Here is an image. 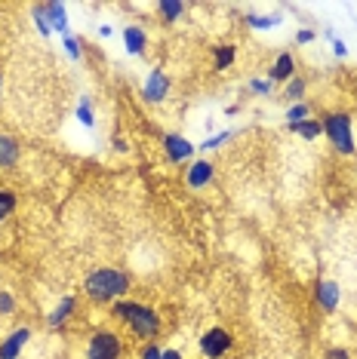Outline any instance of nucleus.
<instances>
[{
	"instance_id": "obj_20",
	"label": "nucleus",
	"mask_w": 357,
	"mask_h": 359,
	"mask_svg": "<svg viewBox=\"0 0 357 359\" xmlns=\"http://www.w3.org/2000/svg\"><path fill=\"white\" fill-rule=\"evenodd\" d=\"M246 25H250L253 31H268V28H274V25H281V15H246Z\"/></svg>"
},
{
	"instance_id": "obj_25",
	"label": "nucleus",
	"mask_w": 357,
	"mask_h": 359,
	"mask_svg": "<svg viewBox=\"0 0 357 359\" xmlns=\"http://www.w3.org/2000/svg\"><path fill=\"white\" fill-rule=\"evenodd\" d=\"M15 310V295L10 288H0V316H13Z\"/></svg>"
},
{
	"instance_id": "obj_23",
	"label": "nucleus",
	"mask_w": 357,
	"mask_h": 359,
	"mask_svg": "<svg viewBox=\"0 0 357 359\" xmlns=\"http://www.w3.org/2000/svg\"><path fill=\"white\" fill-rule=\"evenodd\" d=\"M231 138H234V132L225 129V132H216L213 138H206V142H204V145H197V147H200V151H216V147H222L225 142H231Z\"/></svg>"
},
{
	"instance_id": "obj_15",
	"label": "nucleus",
	"mask_w": 357,
	"mask_h": 359,
	"mask_svg": "<svg viewBox=\"0 0 357 359\" xmlns=\"http://www.w3.org/2000/svg\"><path fill=\"white\" fill-rule=\"evenodd\" d=\"M15 163H19V142L0 132V169H15Z\"/></svg>"
},
{
	"instance_id": "obj_17",
	"label": "nucleus",
	"mask_w": 357,
	"mask_h": 359,
	"mask_svg": "<svg viewBox=\"0 0 357 359\" xmlns=\"http://www.w3.org/2000/svg\"><path fill=\"white\" fill-rule=\"evenodd\" d=\"M15 203H19L15 191H10V187H0V224H4L6 218L15 212Z\"/></svg>"
},
{
	"instance_id": "obj_16",
	"label": "nucleus",
	"mask_w": 357,
	"mask_h": 359,
	"mask_svg": "<svg viewBox=\"0 0 357 359\" xmlns=\"http://www.w3.org/2000/svg\"><path fill=\"white\" fill-rule=\"evenodd\" d=\"M182 13H185L182 0H160V3H158V15L164 19V25H173V22H178V19H182Z\"/></svg>"
},
{
	"instance_id": "obj_14",
	"label": "nucleus",
	"mask_w": 357,
	"mask_h": 359,
	"mask_svg": "<svg viewBox=\"0 0 357 359\" xmlns=\"http://www.w3.org/2000/svg\"><path fill=\"white\" fill-rule=\"evenodd\" d=\"M123 43H127L130 56H142L145 46H148V34H145L139 25H127L123 28Z\"/></svg>"
},
{
	"instance_id": "obj_6",
	"label": "nucleus",
	"mask_w": 357,
	"mask_h": 359,
	"mask_svg": "<svg viewBox=\"0 0 357 359\" xmlns=\"http://www.w3.org/2000/svg\"><path fill=\"white\" fill-rule=\"evenodd\" d=\"M142 96H145V101H151V105H160V101L169 96V77L160 71V68H154V71L148 74Z\"/></svg>"
},
{
	"instance_id": "obj_32",
	"label": "nucleus",
	"mask_w": 357,
	"mask_h": 359,
	"mask_svg": "<svg viewBox=\"0 0 357 359\" xmlns=\"http://www.w3.org/2000/svg\"><path fill=\"white\" fill-rule=\"evenodd\" d=\"M332 52H336L339 59H345V56H348V46H345L342 41H332Z\"/></svg>"
},
{
	"instance_id": "obj_5",
	"label": "nucleus",
	"mask_w": 357,
	"mask_h": 359,
	"mask_svg": "<svg viewBox=\"0 0 357 359\" xmlns=\"http://www.w3.org/2000/svg\"><path fill=\"white\" fill-rule=\"evenodd\" d=\"M231 344H234L231 332L222 329V325H213V329H206L204 335H200L197 350H200V356L204 359H222L231 350Z\"/></svg>"
},
{
	"instance_id": "obj_33",
	"label": "nucleus",
	"mask_w": 357,
	"mask_h": 359,
	"mask_svg": "<svg viewBox=\"0 0 357 359\" xmlns=\"http://www.w3.org/2000/svg\"><path fill=\"white\" fill-rule=\"evenodd\" d=\"M164 359H182V353L178 350H164Z\"/></svg>"
},
{
	"instance_id": "obj_7",
	"label": "nucleus",
	"mask_w": 357,
	"mask_h": 359,
	"mask_svg": "<svg viewBox=\"0 0 357 359\" xmlns=\"http://www.w3.org/2000/svg\"><path fill=\"white\" fill-rule=\"evenodd\" d=\"M194 147L185 135H178V132H169V135H164V151H167V160L169 163H185L194 154Z\"/></svg>"
},
{
	"instance_id": "obj_27",
	"label": "nucleus",
	"mask_w": 357,
	"mask_h": 359,
	"mask_svg": "<svg viewBox=\"0 0 357 359\" xmlns=\"http://www.w3.org/2000/svg\"><path fill=\"white\" fill-rule=\"evenodd\" d=\"M65 52H68V59H74V61H80V56H83L80 43H77L71 34H65Z\"/></svg>"
},
{
	"instance_id": "obj_21",
	"label": "nucleus",
	"mask_w": 357,
	"mask_h": 359,
	"mask_svg": "<svg viewBox=\"0 0 357 359\" xmlns=\"http://www.w3.org/2000/svg\"><path fill=\"white\" fill-rule=\"evenodd\" d=\"M293 132H299V135L302 138H308V142H314V138L317 135H321V123H317V120H302V123H293V126H290Z\"/></svg>"
},
{
	"instance_id": "obj_1",
	"label": "nucleus",
	"mask_w": 357,
	"mask_h": 359,
	"mask_svg": "<svg viewBox=\"0 0 357 359\" xmlns=\"http://www.w3.org/2000/svg\"><path fill=\"white\" fill-rule=\"evenodd\" d=\"M130 286H133L130 273H123L118 268H96L83 279V295L96 304H111V301H120L130 292Z\"/></svg>"
},
{
	"instance_id": "obj_29",
	"label": "nucleus",
	"mask_w": 357,
	"mask_h": 359,
	"mask_svg": "<svg viewBox=\"0 0 357 359\" xmlns=\"http://www.w3.org/2000/svg\"><path fill=\"white\" fill-rule=\"evenodd\" d=\"M142 359H164V350H160V347L151 341V344L142 347Z\"/></svg>"
},
{
	"instance_id": "obj_2",
	"label": "nucleus",
	"mask_w": 357,
	"mask_h": 359,
	"mask_svg": "<svg viewBox=\"0 0 357 359\" xmlns=\"http://www.w3.org/2000/svg\"><path fill=\"white\" fill-rule=\"evenodd\" d=\"M111 314L118 316L120 323L136 335V338H142V341H151V338H158V335H160V316H158V310L145 307V304H139V301H114Z\"/></svg>"
},
{
	"instance_id": "obj_8",
	"label": "nucleus",
	"mask_w": 357,
	"mask_h": 359,
	"mask_svg": "<svg viewBox=\"0 0 357 359\" xmlns=\"http://www.w3.org/2000/svg\"><path fill=\"white\" fill-rule=\"evenodd\" d=\"M216 169L209 160H194L188 169H185V184L191 187V191H200V187H206L209 182H213Z\"/></svg>"
},
{
	"instance_id": "obj_11",
	"label": "nucleus",
	"mask_w": 357,
	"mask_h": 359,
	"mask_svg": "<svg viewBox=\"0 0 357 359\" xmlns=\"http://www.w3.org/2000/svg\"><path fill=\"white\" fill-rule=\"evenodd\" d=\"M41 13H43V19H46V28L50 31H56V34H68V10H65V3H41Z\"/></svg>"
},
{
	"instance_id": "obj_34",
	"label": "nucleus",
	"mask_w": 357,
	"mask_h": 359,
	"mask_svg": "<svg viewBox=\"0 0 357 359\" xmlns=\"http://www.w3.org/2000/svg\"><path fill=\"white\" fill-rule=\"evenodd\" d=\"M99 34H102V37H111L114 28H111V25H102V28H99Z\"/></svg>"
},
{
	"instance_id": "obj_28",
	"label": "nucleus",
	"mask_w": 357,
	"mask_h": 359,
	"mask_svg": "<svg viewBox=\"0 0 357 359\" xmlns=\"http://www.w3.org/2000/svg\"><path fill=\"white\" fill-rule=\"evenodd\" d=\"M31 15H34V25H37V31H41V34H43V37H50V34H52V31H50V28H46V19H43V13H41V3H37V6H34V10H31Z\"/></svg>"
},
{
	"instance_id": "obj_26",
	"label": "nucleus",
	"mask_w": 357,
	"mask_h": 359,
	"mask_svg": "<svg viewBox=\"0 0 357 359\" xmlns=\"http://www.w3.org/2000/svg\"><path fill=\"white\" fill-rule=\"evenodd\" d=\"M250 89L255 92V96H271V89H274V83H271L268 77H265V80H259V77H255V80H250Z\"/></svg>"
},
{
	"instance_id": "obj_3",
	"label": "nucleus",
	"mask_w": 357,
	"mask_h": 359,
	"mask_svg": "<svg viewBox=\"0 0 357 359\" xmlns=\"http://www.w3.org/2000/svg\"><path fill=\"white\" fill-rule=\"evenodd\" d=\"M321 129L327 132L330 145L336 147L339 154L351 157V154L357 151V145H354V123H351V117H348V114H327L321 120Z\"/></svg>"
},
{
	"instance_id": "obj_31",
	"label": "nucleus",
	"mask_w": 357,
	"mask_h": 359,
	"mask_svg": "<svg viewBox=\"0 0 357 359\" xmlns=\"http://www.w3.org/2000/svg\"><path fill=\"white\" fill-rule=\"evenodd\" d=\"M327 359H351V356H348V350H342V347H330Z\"/></svg>"
},
{
	"instance_id": "obj_13",
	"label": "nucleus",
	"mask_w": 357,
	"mask_h": 359,
	"mask_svg": "<svg viewBox=\"0 0 357 359\" xmlns=\"http://www.w3.org/2000/svg\"><path fill=\"white\" fill-rule=\"evenodd\" d=\"M293 77H296V59H293V52H281V56L274 59V65H271L268 80L271 83H290Z\"/></svg>"
},
{
	"instance_id": "obj_24",
	"label": "nucleus",
	"mask_w": 357,
	"mask_h": 359,
	"mask_svg": "<svg viewBox=\"0 0 357 359\" xmlns=\"http://www.w3.org/2000/svg\"><path fill=\"white\" fill-rule=\"evenodd\" d=\"M308 114H312V108H308L305 101H299V105H290V111H286V120H290V126H293V123L308 120Z\"/></svg>"
},
{
	"instance_id": "obj_9",
	"label": "nucleus",
	"mask_w": 357,
	"mask_h": 359,
	"mask_svg": "<svg viewBox=\"0 0 357 359\" xmlns=\"http://www.w3.org/2000/svg\"><path fill=\"white\" fill-rule=\"evenodd\" d=\"M31 335H34V332H31L28 325H22V329L10 332L4 341H0V359H15V356L22 353V347L31 341Z\"/></svg>"
},
{
	"instance_id": "obj_35",
	"label": "nucleus",
	"mask_w": 357,
	"mask_h": 359,
	"mask_svg": "<svg viewBox=\"0 0 357 359\" xmlns=\"http://www.w3.org/2000/svg\"><path fill=\"white\" fill-rule=\"evenodd\" d=\"M0 83H4V77H0ZM0 96H4V92H0Z\"/></svg>"
},
{
	"instance_id": "obj_22",
	"label": "nucleus",
	"mask_w": 357,
	"mask_h": 359,
	"mask_svg": "<svg viewBox=\"0 0 357 359\" xmlns=\"http://www.w3.org/2000/svg\"><path fill=\"white\" fill-rule=\"evenodd\" d=\"M77 120H80L87 129L96 126V114H92V101H90L87 96H80V105H77Z\"/></svg>"
},
{
	"instance_id": "obj_10",
	"label": "nucleus",
	"mask_w": 357,
	"mask_h": 359,
	"mask_svg": "<svg viewBox=\"0 0 357 359\" xmlns=\"http://www.w3.org/2000/svg\"><path fill=\"white\" fill-rule=\"evenodd\" d=\"M77 304H80V301H77V295H62L59 304L50 310V316H46V323H50L52 329H62V325H65L68 319L77 314Z\"/></svg>"
},
{
	"instance_id": "obj_18",
	"label": "nucleus",
	"mask_w": 357,
	"mask_h": 359,
	"mask_svg": "<svg viewBox=\"0 0 357 359\" xmlns=\"http://www.w3.org/2000/svg\"><path fill=\"white\" fill-rule=\"evenodd\" d=\"M234 56H237L234 46H216V61H213V68H216V71H228V68L234 65Z\"/></svg>"
},
{
	"instance_id": "obj_30",
	"label": "nucleus",
	"mask_w": 357,
	"mask_h": 359,
	"mask_svg": "<svg viewBox=\"0 0 357 359\" xmlns=\"http://www.w3.org/2000/svg\"><path fill=\"white\" fill-rule=\"evenodd\" d=\"M314 37H317V34H314L312 28H299V31H296V43H299V46H302V43H312Z\"/></svg>"
},
{
	"instance_id": "obj_12",
	"label": "nucleus",
	"mask_w": 357,
	"mask_h": 359,
	"mask_svg": "<svg viewBox=\"0 0 357 359\" xmlns=\"http://www.w3.org/2000/svg\"><path fill=\"white\" fill-rule=\"evenodd\" d=\"M339 286L332 283V279H317V286H314V298L317 304H321V310L323 314H332V310L339 307Z\"/></svg>"
},
{
	"instance_id": "obj_19",
	"label": "nucleus",
	"mask_w": 357,
	"mask_h": 359,
	"mask_svg": "<svg viewBox=\"0 0 357 359\" xmlns=\"http://www.w3.org/2000/svg\"><path fill=\"white\" fill-rule=\"evenodd\" d=\"M305 89H308V83L302 80V77H293V80L286 83V89H284V98L290 101V105H299L302 96H305Z\"/></svg>"
},
{
	"instance_id": "obj_4",
	"label": "nucleus",
	"mask_w": 357,
	"mask_h": 359,
	"mask_svg": "<svg viewBox=\"0 0 357 359\" xmlns=\"http://www.w3.org/2000/svg\"><path fill=\"white\" fill-rule=\"evenodd\" d=\"M120 353H123L120 335L111 329H96L87 338V347H83L87 359H120Z\"/></svg>"
}]
</instances>
